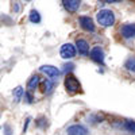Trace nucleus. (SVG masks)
Instances as JSON below:
<instances>
[{
  "instance_id": "f257e3e1",
  "label": "nucleus",
  "mask_w": 135,
  "mask_h": 135,
  "mask_svg": "<svg viewBox=\"0 0 135 135\" xmlns=\"http://www.w3.org/2000/svg\"><path fill=\"white\" fill-rule=\"evenodd\" d=\"M96 19L99 25L103 27H111L115 25V14L111 9H100L96 15Z\"/></svg>"
},
{
  "instance_id": "39448f33",
  "label": "nucleus",
  "mask_w": 135,
  "mask_h": 135,
  "mask_svg": "<svg viewBox=\"0 0 135 135\" xmlns=\"http://www.w3.org/2000/svg\"><path fill=\"white\" fill-rule=\"evenodd\" d=\"M39 70L42 73H45L46 76H49L50 78H57L61 74V70L58 69V68L53 66V65H43V66L39 68Z\"/></svg>"
},
{
  "instance_id": "f8f14e48",
  "label": "nucleus",
  "mask_w": 135,
  "mask_h": 135,
  "mask_svg": "<svg viewBox=\"0 0 135 135\" xmlns=\"http://www.w3.org/2000/svg\"><path fill=\"white\" fill-rule=\"evenodd\" d=\"M28 19H30V22H31V23H35V25L41 23V20H42V18H41V14L38 12L37 9H31V12H30V16H28Z\"/></svg>"
},
{
  "instance_id": "0eeeda50",
  "label": "nucleus",
  "mask_w": 135,
  "mask_h": 135,
  "mask_svg": "<svg viewBox=\"0 0 135 135\" xmlns=\"http://www.w3.org/2000/svg\"><path fill=\"white\" fill-rule=\"evenodd\" d=\"M66 134L68 135H88L89 132L81 124H73V126H69L66 128Z\"/></svg>"
},
{
  "instance_id": "2eb2a0df",
  "label": "nucleus",
  "mask_w": 135,
  "mask_h": 135,
  "mask_svg": "<svg viewBox=\"0 0 135 135\" xmlns=\"http://www.w3.org/2000/svg\"><path fill=\"white\" fill-rule=\"evenodd\" d=\"M123 128H124L127 132L135 135V122H132V120H127V122H124V124H123Z\"/></svg>"
},
{
  "instance_id": "7ed1b4c3",
  "label": "nucleus",
  "mask_w": 135,
  "mask_h": 135,
  "mask_svg": "<svg viewBox=\"0 0 135 135\" xmlns=\"http://www.w3.org/2000/svg\"><path fill=\"white\" fill-rule=\"evenodd\" d=\"M60 54L64 60H70L76 55V47L72 43H64L61 46V50H60Z\"/></svg>"
},
{
  "instance_id": "ddd939ff",
  "label": "nucleus",
  "mask_w": 135,
  "mask_h": 135,
  "mask_svg": "<svg viewBox=\"0 0 135 135\" xmlns=\"http://www.w3.org/2000/svg\"><path fill=\"white\" fill-rule=\"evenodd\" d=\"M12 95H14V100L16 101V103H19V101L22 100V97L25 96V91H23V88H22V86H16V88L14 89Z\"/></svg>"
},
{
  "instance_id": "f3484780",
  "label": "nucleus",
  "mask_w": 135,
  "mask_h": 135,
  "mask_svg": "<svg viewBox=\"0 0 135 135\" xmlns=\"http://www.w3.org/2000/svg\"><path fill=\"white\" fill-rule=\"evenodd\" d=\"M64 68H65V69H64V72H65V73L72 72V70L74 69V64H68V65H65Z\"/></svg>"
},
{
  "instance_id": "9b49d317",
  "label": "nucleus",
  "mask_w": 135,
  "mask_h": 135,
  "mask_svg": "<svg viewBox=\"0 0 135 135\" xmlns=\"http://www.w3.org/2000/svg\"><path fill=\"white\" fill-rule=\"evenodd\" d=\"M39 83H41L39 76H32V77L30 78V80H28V83H27V88H28V91H30V92L35 91V89L38 88V85H39Z\"/></svg>"
},
{
  "instance_id": "6e6552de",
  "label": "nucleus",
  "mask_w": 135,
  "mask_h": 135,
  "mask_svg": "<svg viewBox=\"0 0 135 135\" xmlns=\"http://www.w3.org/2000/svg\"><path fill=\"white\" fill-rule=\"evenodd\" d=\"M123 38L130 39V38H135V23H130V25H124L120 30Z\"/></svg>"
},
{
  "instance_id": "dca6fc26",
  "label": "nucleus",
  "mask_w": 135,
  "mask_h": 135,
  "mask_svg": "<svg viewBox=\"0 0 135 135\" xmlns=\"http://www.w3.org/2000/svg\"><path fill=\"white\" fill-rule=\"evenodd\" d=\"M53 86H54V84L50 80H45L43 81V89H42V91L46 92V93H50L53 91Z\"/></svg>"
},
{
  "instance_id": "4468645a",
  "label": "nucleus",
  "mask_w": 135,
  "mask_h": 135,
  "mask_svg": "<svg viewBox=\"0 0 135 135\" xmlns=\"http://www.w3.org/2000/svg\"><path fill=\"white\" fill-rule=\"evenodd\" d=\"M124 68L128 72L135 73V57H130L126 62H124Z\"/></svg>"
},
{
  "instance_id": "1a4fd4ad",
  "label": "nucleus",
  "mask_w": 135,
  "mask_h": 135,
  "mask_svg": "<svg viewBox=\"0 0 135 135\" xmlns=\"http://www.w3.org/2000/svg\"><path fill=\"white\" fill-rule=\"evenodd\" d=\"M76 47H77L78 53H80L81 55H88L89 54V43L83 38L76 41Z\"/></svg>"
},
{
  "instance_id": "9d476101",
  "label": "nucleus",
  "mask_w": 135,
  "mask_h": 135,
  "mask_svg": "<svg viewBox=\"0 0 135 135\" xmlns=\"http://www.w3.org/2000/svg\"><path fill=\"white\" fill-rule=\"evenodd\" d=\"M80 0H64L62 4L65 7L66 11H69V12H76V11L80 8Z\"/></svg>"
},
{
  "instance_id": "20e7f679",
  "label": "nucleus",
  "mask_w": 135,
  "mask_h": 135,
  "mask_svg": "<svg viewBox=\"0 0 135 135\" xmlns=\"http://www.w3.org/2000/svg\"><path fill=\"white\" fill-rule=\"evenodd\" d=\"M89 57H91L92 61H95L100 65H104V51L101 47L95 46L91 51H89Z\"/></svg>"
},
{
  "instance_id": "423d86ee",
  "label": "nucleus",
  "mask_w": 135,
  "mask_h": 135,
  "mask_svg": "<svg viewBox=\"0 0 135 135\" xmlns=\"http://www.w3.org/2000/svg\"><path fill=\"white\" fill-rule=\"evenodd\" d=\"M78 22H80V26L83 30L85 31H91L93 32L95 31V23H93V19L92 18H89V16H80L78 18Z\"/></svg>"
},
{
  "instance_id": "a211bd4d",
  "label": "nucleus",
  "mask_w": 135,
  "mask_h": 135,
  "mask_svg": "<svg viewBox=\"0 0 135 135\" xmlns=\"http://www.w3.org/2000/svg\"><path fill=\"white\" fill-rule=\"evenodd\" d=\"M25 97L27 99L26 101H27L28 104H31V103H32V100H34V97H32V95H31L30 92H25Z\"/></svg>"
},
{
  "instance_id": "f03ea898",
  "label": "nucleus",
  "mask_w": 135,
  "mask_h": 135,
  "mask_svg": "<svg viewBox=\"0 0 135 135\" xmlns=\"http://www.w3.org/2000/svg\"><path fill=\"white\" fill-rule=\"evenodd\" d=\"M65 89H66V92L68 93H70V95H74L77 92H80L81 91V84L80 81L77 80V78L72 74H68L66 78H65Z\"/></svg>"
}]
</instances>
